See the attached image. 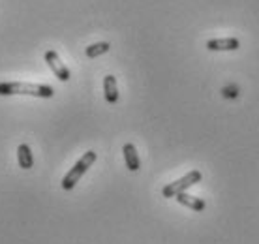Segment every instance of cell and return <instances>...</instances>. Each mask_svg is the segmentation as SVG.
Segmentation results:
<instances>
[{
    "label": "cell",
    "instance_id": "8",
    "mask_svg": "<svg viewBox=\"0 0 259 244\" xmlns=\"http://www.w3.org/2000/svg\"><path fill=\"white\" fill-rule=\"evenodd\" d=\"M104 94H105V102L107 103L118 102V89H117V79H115V75H105Z\"/></svg>",
    "mask_w": 259,
    "mask_h": 244
},
{
    "label": "cell",
    "instance_id": "2",
    "mask_svg": "<svg viewBox=\"0 0 259 244\" xmlns=\"http://www.w3.org/2000/svg\"><path fill=\"white\" fill-rule=\"evenodd\" d=\"M96 152L94 150H89V152H84L83 156H81V160L75 164V166L71 167L70 171L66 173V177L62 179V182H60V186H62V190H66V192H70V190H73L75 188V184H77L79 180H81V177H83L89 169H91L92 166H94V161H96Z\"/></svg>",
    "mask_w": 259,
    "mask_h": 244
},
{
    "label": "cell",
    "instance_id": "4",
    "mask_svg": "<svg viewBox=\"0 0 259 244\" xmlns=\"http://www.w3.org/2000/svg\"><path fill=\"white\" fill-rule=\"evenodd\" d=\"M46 62H47V66L53 70V73L57 75V79H59V81H62V83L70 81L71 73H70V70L66 68L64 62L60 60L59 53H57V51H47L46 53Z\"/></svg>",
    "mask_w": 259,
    "mask_h": 244
},
{
    "label": "cell",
    "instance_id": "6",
    "mask_svg": "<svg viewBox=\"0 0 259 244\" xmlns=\"http://www.w3.org/2000/svg\"><path fill=\"white\" fill-rule=\"evenodd\" d=\"M124 152V161H126V167L130 171H139L141 167V161H139V156H137V148L134 143H126L122 147Z\"/></svg>",
    "mask_w": 259,
    "mask_h": 244
},
{
    "label": "cell",
    "instance_id": "3",
    "mask_svg": "<svg viewBox=\"0 0 259 244\" xmlns=\"http://www.w3.org/2000/svg\"><path fill=\"white\" fill-rule=\"evenodd\" d=\"M197 182H201V171L194 169V171L186 173L184 177H181L179 180H175V182H169L167 186L162 190L163 197H175V195L186 192L188 188H192L194 184H197Z\"/></svg>",
    "mask_w": 259,
    "mask_h": 244
},
{
    "label": "cell",
    "instance_id": "7",
    "mask_svg": "<svg viewBox=\"0 0 259 244\" xmlns=\"http://www.w3.org/2000/svg\"><path fill=\"white\" fill-rule=\"evenodd\" d=\"M175 199L179 201L181 205L188 207V209H192V211H195V212L205 211V207H207L203 199L195 197V195H190V193H186V192H182V193H179V195H175Z\"/></svg>",
    "mask_w": 259,
    "mask_h": 244
},
{
    "label": "cell",
    "instance_id": "1",
    "mask_svg": "<svg viewBox=\"0 0 259 244\" xmlns=\"http://www.w3.org/2000/svg\"><path fill=\"white\" fill-rule=\"evenodd\" d=\"M15 94H26V96H36V98H53L55 90L49 85L21 83V81L0 83V96H15Z\"/></svg>",
    "mask_w": 259,
    "mask_h": 244
},
{
    "label": "cell",
    "instance_id": "9",
    "mask_svg": "<svg viewBox=\"0 0 259 244\" xmlns=\"http://www.w3.org/2000/svg\"><path fill=\"white\" fill-rule=\"evenodd\" d=\"M17 164H19L21 169H30V167H34L32 150H30V147L26 143L17 147Z\"/></svg>",
    "mask_w": 259,
    "mask_h": 244
},
{
    "label": "cell",
    "instance_id": "10",
    "mask_svg": "<svg viewBox=\"0 0 259 244\" xmlns=\"http://www.w3.org/2000/svg\"><path fill=\"white\" fill-rule=\"evenodd\" d=\"M111 49V45L107 44V42H100V44H92L87 47V51H84V55L89 58H98L102 57V55H105V53Z\"/></svg>",
    "mask_w": 259,
    "mask_h": 244
},
{
    "label": "cell",
    "instance_id": "5",
    "mask_svg": "<svg viewBox=\"0 0 259 244\" xmlns=\"http://www.w3.org/2000/svg\"><path fill=\"white\" fill-rule=\"evenodd\" d=\"M240 42L237 38H214L207 42L208 51H237Z\"/></svg>",
    "mask_w": 259,
    "mask_h": 244
}]
</instances>
